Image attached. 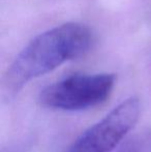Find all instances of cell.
I'll list each match as a JSON object with an SVG mask.
<instances>
[{
	"label": "cell",
	"instance_id": "6da1fadb",
	"mask_svg": "<svg viewBox=\"0 0 151 152\" xmlns=\"http://www.w3.org/2000/svg\"><path fill=\"white\" fill-rule=\"evenodd\" d=\"M91 42V31L78 23H66L39 34L8 67L3 80L4 91L14 96L31 80L84 54Z\"/></svg>",
	"mask_w": 151,
	"mask_h": 152
},
{
	"label": "cell",
	"instance_id": "3957f363",
	"mask_svg": "<svg viewBox=\"0 0 151 152\" xmlns=\"http://www.w3.org/2000/svg\"><path fill=\"white\" fill-rule=\"evenodd\" d=\"M139 117V99L127 98L81 134L66 152H112L135 127Z\"/></svg>",
	"mask_w": 151,
	"mask_h": 152
},
{
	"label": "cell",
	"instance_id": "277c9868",
	"mask_svg": "<svg viewBox=\"0 0 151 152\" xmlns=\"http://www.w3.org/2000/svg\"><path fill=\"white\" fill-rule=\"evenodd\" d=\"M117 152H151V132L136 134L123 144Z\"/></svg>",
	"mask_w": 151,
	"mask_h": 152
},
{
	"label": "cell",
	"instance_id": "7a4b0ae2",
	"mask_svg": "<svg viewBox=\"0 0 151 152\" xmlns=\"http://www.w3.org/2000/svg\"><path fill=\"white\" fill-rule=\"evenodd\" d=\"M115 75H73L49 85L39 94L42 106L61 111H82L101 104L110 97Z\"/></svg>",
	"mask_w": 151,
	"mask_h": 152
}]
</instances>
